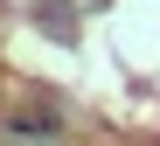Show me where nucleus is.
<instances>
[{"label":"nucleus","instance_id":"1","mask_svg":"<svg viewBox=\"0 0 160 146\" xmlns=\"http://www.w3.org/2000/svg\"><path fill=\"white\" fill-rule=\"evenodd\" d=\"M7 132H14V139H56V132H63V111L49 104V98H28V104L7 111Z\"/></svg>","mask_w":160,"mask_h":146}]
</instances>
